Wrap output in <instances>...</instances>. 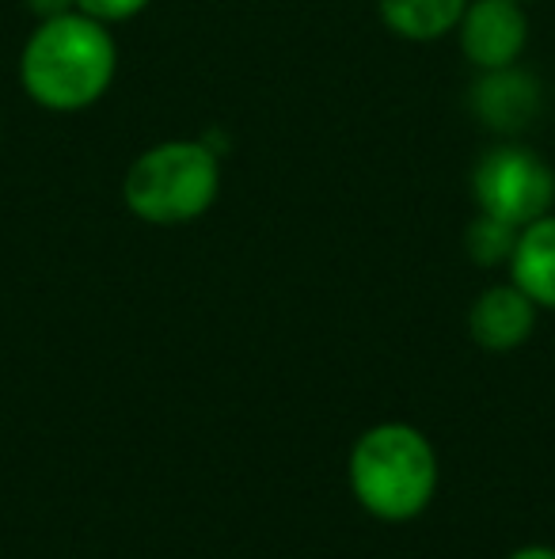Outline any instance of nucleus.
I'll list each match as a JSON object with an SVG mask.
<instances>
[{"label": "nucleus", "instance_id": "obj_1", "mask_svg": "<svg viewBox=\"0 0 555 559\" xmlns=\"http://www.w3.org/2000/svg\"><path fill=\"white\" fill-rule=\"evenodd\" d=\"M119 73V43L111 27L92 15H46L20 53V84L31 104L53 115H76L96 107Z\"/></svg>", "mask_w": 555, "mask_h": 559}, {"label": "nucleus", "instance_id": "obj_2", "mask_svg": "<svg viewBox=\"0 0 555 559\" xmlns=\"http://www.w3.org/2000/svg\"><path fill=\"white\" fill-rule=\"evenodd\" d=\"M350 491L381 522H411L437 491V453L408 423L370 427L350 449Z\"/></svg>", "mask_w": 555, "mask_h": 559}, {"label": "nucleus", "instance_id": "obj_3", "mask_svg": "<svg viewBox=\"0 0 555 559\" xmlns=\"http://www.w3.org/2000/svg\"><path fill=\"white\" fill-rule=\"evenodd\" d=\"M221 194V160L206 141L176 138L134 156L122 179V202L145 225H191Z\"/></svg>", "mask_w": 555, "mask_h": 559}, {"label": "nucleus", "instance_id": "obj_4", "mask_svg": "<svg viewBox=\"0 0 555 559\" xmlns=\"http://www.w3.org/2000/svg\"><path fill=\"white\" fill-rule=\"evenodd\" d=\"M472 199L480 214L526 228L536 217L552 214L555 171L544 156H536L526 145L487 148L472 171Z\"/></svg>", "mask_w": 555, "mask_h": 559}, {"label": "nucleus", "instance_id": "obj_5", "mask_svg": "<svg viewBox=\"0 0 555 559\" xmlns=\"http://www.w3.org/2000/svg\"><path fill=\"white\" fill-rule=\"evenodd\" d=\"M453 35L460 38V53L480 73H495L518 66L529 43V15L518 0H468Z\"/></svg>", "mask_w": 555, "mask_h": 559}, {"label": "nucleus", "instance_id": "obj_6", "mask_svg": "<svg viewBox=\"0 0 555 559\" xmlns=\"http://www.w3.org/2000/svg\"><path fill=\"white\" fill-rule=\"evenodd\" d=\"M536 328V301L521 294L514 282L487 286L468 309V335L480 350L510 354L533 335Z\"/></svg>", "mask_w": 555, "mask_h": 559}, {"label": "nucleus", "instance_id": "obj_7", "mask_svg": "<svg viewBox=\"0 0 555 559\" xmlns=\"http://www.w3.org/2000/svg\"><path fill=\"white\" fill-rule=\"evenodd\" d=\"M536 107H541V84L529 73H518L514 66L483 73L480 84L472 88V111L491 130H521V126L533 122Z\"/></svg>", "mask_w": 555, "mask_h": 559}, {"label": "nucleus", "instance_id": "obj_8", "mask_svg": "<svg viewBox=\"0 0 555 559\" xmlns=\"http://www.w3.org/2000/svg\"><path fill=\"white\" fill-rule=\"evenodd\" d=\"M510 282L533 297L536 309H555V214L521 228L510 255Z\"/></svg>", "mask_w": 555, "mask_h": 559}, {"label": "nucleus", "instance_id": "obj_9", "mask_svg": "<svg viewBox=\"0 0 555 559\" xmlns=\"http://www.w3.org/2000/svg\"><path fill=\"white\" fill-rule=\"evenodd\" d=\"M468 0H377L381 23L403 43H437L453 35Z\"/></svg>", "mask_w": 555, "mask_h": 559}, {"label": "nucleus", "instance_id": "obj_10", "mask_svg": "<svg viewBox=\"0 0 555 559\" xmlns=\"http://www.w3.org/2000/svg\"><path fill=\"white\" fill-rule=\"evenodd\" d=\"M518 236L521 228L510 222H498L491 214H480L464 233V248L472 255V263L480 266H498V263H510L514 248H518Z\"/></svg>", "mask_w": 555, "mask_h": 559}, {"label": "nucleus", "instance_id": "obj_11", "mask_svg": "<svg viewBox=\"0 0 555 559\" xmlns=\"http://www.w3.org/2000/svg\"><path fill=\"white\" fill-rule=\"evenodd\" d=\"M148 4H153V0H73L76 12L92 15V20L107 23V27H111V23L134 20V15L145 12Z\"/></svg>", "mask_w": 555, "mask_h": 559}, {"label": "nucleus", "instance_id": "obj_12", "mask_svg": "<svg viewBox=\"0 0 555 559\" xmlns=\"http://www.w3.org/2000/svg\"><path fill=\"white\" fill-rule=\"evenodd\" d=\"M31 8H38V12H43V20H46V15L69 12V8H73V0H31Z\"/></svg>", "mask_w": 555, "mask_h": 559}, {"label": "nucleus", "instance_id": "obj_13", "mask_svg": "<svg viewBox=\"0 0 555 559\" xmlns=\"http://www.w3.org/2000/svg\"><path fill=\"white\" fill-rule=\"evenodd\" d=\"M510 559H555V548L548 545H529V548H518Z\"/></svg>", "mask_w": 555, "mask_h": 559}, {"label": "nucleus", "instance_id": "obj_14", "mask_svg": "<svg viewBox=\"0 0 555 559\" xmlns=\"http://www.w3.org/2000/svg\"><path fill=\"white\" fill-rule=\"evenodd\" d=\"M518 4H529V0H518Z\"/></svg>", "mask_w": 555, "mask_h": 559}]
</instances>
